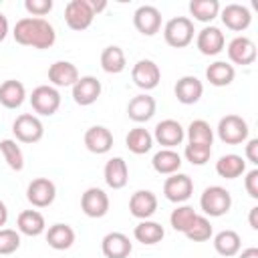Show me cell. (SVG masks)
<instances>
[{
	"instance_id": "obj_1",
	"label": "cell",
	"mask_w": 258,
	"mask_h": 258,
	"mask_svg": "<svg viewBox=\"0 0 258 258\" xmlns=\"http://www.w3.org/2000/svg\"><path fill=\"white\" fill-rule=\"evenodd\" d=\"M12 36L18 44L22 46H32V48H50L56 40L54 26L44 20V18H34V16H24L14 24Z\"/></svg>"
},
{
	"instance_id": "obj_2",
	"label": "cell",
	"mask_w": 258,
	"mask_h": 258,
	"mask_svg": "<svg viewBox=\"0 0 258 258\" xmlns=\"http://www.w3.org/2000/svg\"><path fill=\"white\" fill-rule=\"evenodd\" d=\"M200 208L210 218H220L230 212L232 208V196L222 185H210L200 196Z\"/></svg>"
},
{
	"instance_id": "obj_3",
	"label": "cell",
	"mask_w": 258,
	"mask_h": 258,
	"mask_svg": "<svg viewBox=\"0 0 258 258\" xmlns=\"http://www.w3.org/2000/svg\"><path fill=\"white\" fill-rule=\"evenodd\" d=\"M194 22L187 16H175L165 22L163 26V38L173 48H183L194 40Z\"/></svg>"
},
{
	"instance_id": "obj_4",
	"label": "cell",
	"mask_w": 258,
	"mask_h": 258,
	"mask_svg": "<svg viewBox=\"0 0 258 258\" xmlns=\"http://www.w3.org/2000/svg\"><path fill=\"white\" fill-rule=\"evenodd\" d=\"M12 133L20 143H36L44 135L42 121L32 113H22L12 123Z\"/></svg>"
},
{
	"instance_id": "obj_5",
	"label": "cell",
	"mask_w": 258,
	"mask_h": 258,
	"mask_svg": "<svg viewBox=\"0 0 258 258\" xmlns=\"http://www.w3.org/2000/svg\"><path fill=\"white\" fill-rule=\"evenodd\" d=\"M30 105L34 109V113L38 115H44V117H50L58 111L60 107V93L56 87L52 85H40L32 91L30 95Z\"/></svg>"
},
{
	"instance_id": "obj_6",
	"label": "cell",
	"mask_w": 258,
	"mask_h": 258,
	"mask_svg": "<svg viewBox=\"0 0 258 258\" xmlns=\"http://www.w3.org/2000/svg\"><path fill=\"white\" fill-rule=\"evenodd\" d=\"M218 137L226 145H238L248 139V123L240 115H226L218 123Z\"/></svg>"
},
{
	"instance_id": "obj_7",
	"label": "cell",
	"mask_w": 258,
	"mask_h": 258,
	"mask_svg": "<svg viewBox=\"0 0 258 258\" xmlns=\"http://www.w3.org/2000/svg\"><path fill=\"white\" fill-rule=\"evenodd\" d=\"M93 10L89 6V0H71L64 6V22L71 30H85L93 24Z\"/></svg>"
},
{
	"instance_id": "obj_8",
	"label": "cell",
	"mask_w": 258,
	"mask_h": 258,
	"mask_svg": "<svg viewBox=\"0 0 258 258\" xmlns=\"http://www.w3.org/2000/svg\"><path fill=\"white\" fill-rule=\"evenodd\" d=\"M194 194V181L187 173H173L163 181V196L173 202V204H181L187 202Z\"/></svg>"
},
{
	"instance_id": "obj_9",
	"label": "cell",
	"mask_w": 258,
	"mask_h": 258,
	"mask_svg": "<svg viewBox=\"0 0 258 258\" xmlns=\"http://www.w3.org/2000/svg\"><path fill=\"white\" fill-rule=\"evenodd\" d=\"M131 79H133V83H135L139 89L151 91V89H155V87L159 85V81H161V71H159V67H157L153 60L141 58V60H137V62L133 64V69H131Z\"/></svg>"
},
{
	"instance_id": "obj_10",
	"label": "cell",
	"mask_w": 258,
	"mask_h": 258,
	"mask_svg": "<svg viewBox=\"0 0 258 258\" xmlns=\"http://www.w3.org/2000/svg\"><path fill=\"white\" fill-rule=\"evenodd\" d=\"M183 137H185V129L175 119H163L153 129V139L159 145H163V149H173L183 141Z\"/></svg>"
},
{
	"instance_id": "obj_11",
	"label": "cell",
	"mask_w": 258,
	"mask_h": 258,
	"mask_svg": "<svg viewBox=\"0 0 258 258\" xmlns=\"http://www.w3.org/2000/svg\"><path fill=\"white\" fill-rule=\"evenodd\" d=\"M56 198V185L48 177H36L26 187V200L34 208H46Z\"/></svg>"
},
{
	"instance_id": "obj_12",
	"label": "cell",
	"mask_w": 258,
	"mask_h": 258,
	"mask_svg": "<svg viewBox=\"0 0 258 258\" xmlns=\"http://www.w3.org/2000/svg\"><path fill=\"white\" fill-rule=\"evenodd\" d=\"M133 24L143 36H153L161 30V12L151 4H143L133 12Z\"/></svg>"
},
{
	"instance_id": "obj_13",
	"label": "cell",
	"mask_w": 258,
	"mask_h": 258,
	"mask_svg": "<svg viewBox=\"0 0 258 258\" xmlns=\"http://www.w3.org/2000/svg\"><path fill=\"white\" fill-rule=\"evenodd\" d=\"M101 81L93 75H87V77H79V81L73 85V99L77 105L81 107H87V105H93L99 97H101Z\"/></svg>"
},
{
	"instance_id": "obj_14",
	"label": "cell",
	"mask_w": 258,
	"mask_h": 258,
	"mask_svg": "<svg viewBox=\"0 0 258 258\" xmlns=\"http://www.w3.org/2000/svg\"><path fill=\"white\" fill-rule=\"evenodd\" d=\"M81 210L89 218H103L109 212V196L101 187H89L81 196Z\"/></svg>"
},
{
	"instance_id": "obj_15",
	"label": "cell",
	"mask_w": 258,
	"mask_h": 258,
	"mask_svg": "<svg viewBox=\"0 0 258 258\" xmlns=\"http://www.w3.org/2000/svg\"><path fill=\"white\" fill-rule=\"evenodd\" d=\"M220 18L224 26L234 32L246 30L252 22V14L244 4H226L224 8H220Z\"/></svg>"
},
{
	"instance_id": "obj_16",
	"label": "cell",
	"mask_w": 258,
	"mask_h": 258,
	"mask_svg": "<svg viewBox=\"0 0 258 258\" xmlns=\"http://www.w3.org/2000/svg\"><path fill=\"white\" fill-rule=\"evenodd\" d=\"M224 44H226V38H224V32L218 28V26H206L198 32V38H196V46L202 54L206 56H216L224 50Z\"/></svg>"
},
{
	"instance_id": "obj_17",
	"label": "cell",
	"mask_w": 258,
	"mask_h": 258,
	"mask_svg": "<svg viewBox=\"0 0 258 258\" xmlns=\"http://www.w3.org/2000/svg\"><path fill=\"white\" fill-rule=\"evenodd\" d=\"M228 58L234 64H252L256 60V44L248 36H236L228 42Z\"/></svg>"
},
{
	"instance_id": "obj_18",
	"label": "cell",
	"mask_w": 258,
	"mask_h": 258,
	"mask_svg": "<svg viewBox=\"0 0 258 258\" xmlns=\"http://www.w3.org/2000/svg\"><path fill=\"white\" fill-rule=\"evenodd\" d=\"M157 210V198L149 189H137L129 198V212L137 220H149Z\"/></svg>"
},
{
	"instance_id": "obj_19",
	"label": "cell",
	"mask_w": 258,
	"mask_h": 258,
	"mask_svg": "<svg viewBox=\"0 0 258 258\" xmlns=\"http://www.w3.org/2000/svg\"><path fill=\"white\" fill-rule=\"evenodd\" d=\"M173 93H175V99L183 105H194L202 99L204 95V85L198 77L194 75H185L181 79H177L175 87H173Z\"/></svg>"
},
{
	"instance_id": "obj_20",
	"label": "cell",
	"mask_w": 258,
	"mask_h": 258,
	"mask_svg": "<svg viewBox=\"0 0 258 258\" xmlns=\"http://www.w3.org/2000/svg\"><path fill=\"white\" fill-rule=\"evenodd\" d=\"M101 250L105 258H129L133 244L123 232H109L101 240Z\"/></svg>"
},
{
	"instance_id": "obj_21",
	"label": "cell",
	"mask_w": 258,
	"mask_h": 258,
	"mask_svg": "<svg viewBox=\"0 0 258 258\" xmlns=\"http://www.w3.org/2000/svg\"><path fill=\"white\" fill-rule=\"evenodd\" d=\"M85 147L91 153L103 155L113 147V133L103 125H93L85 131Z\"/></svg>"
},
{
	"instance_id": "obj_22",
	"label": "cell",
	"mask_w": 258,
	"mask_h": 258,
	"mask_svg": "<svg viewBox=\"0 0 258 258\" xmlns=\"http://www.w3.org/2000/svg\"><path fill=\"white\" fill-rule=\"evenodd\" d=\"M48 81L52 87H73L79 81V69L69 60H56L48 67Z\"/></svg>"
},
{
	"instance_id": "obj_23",
	"label": "cell",
	"mask_w": 258,
	"mask_h": 258,
	"mask_svg": "<svg viewBox=\"0 0 258 258\" xmlns=\"http://www.w3.org/2000/svg\"><path fill=\"white\" fill-rule=\"evenodd\" d=\"M155 99L151 97V95H145V93H141V95H135L131 101H129V105H127V115H129V119L131 121H135V123H145V121H149L153 115H155Z\"/></svg>"
},
{
	"instance_id": "obj_24",
	"label": "cell",
	"mask_w": 258,
	"mask_h": 258,
	"mask_svg": "<svg viewBox=\"0 0 258 258\" xmlns=\"http://www.w3.org/2000/svg\"><path fill=\"white\" fill-rule=\"evenodd\" d=\"M103 177H105V183L113 189H121L127 185V179H129V167H127V161L123 157H113L105 163V169H103Z\"/></svg>"
},
{
	"instance_id": "obj_25",
	"label": "cell",
	"mask_w": 258,
	"mask_h": 258,
	"mask_svg": "<svg viewBox=\"0 0 258 258\" xmlns=\"http://www.w3.org/2000/svg\"><path fill=\"white\" fill-rule=\"evenodd\" d=\"M16 226H18V232L24 234V236H40L46 230L44 216L38 210H24V212H20L18 220H16Z\"/></svg>"
},
{
	"instance_id": "obj_26",
	"label": "cell",
	"mask_w": 258,
	"mask_h": 258,
	"mask_svg": "<svg viewBox=\"0 0 258 258\" xmlns=\"http://www.w3.org/2000/svg\"><path fill=\"white\" fill-rule=\"evenodd\" d=\"M26 99V89L20 81L8 79L0 85V103L6 109H18Z\"/></svg>"
},
{
	"instance_id": "obj_27",
	"label": "cell",
	"mask_w": 258,
	"mask_h": 258,
	"mask_svg": "<svg viewBox=\"0 0 258 258\" xmlns=\"http://www.w3.org/2000/svg\"><path fill=\"white\" fill-rule=\"evenodd\" d=\"M151 165L159 175H173L181 167V155L173 149H159L153 155Z\"/></svg>"
},
{
	"instance_id": "obj_28",
	"label": "cell",
	"mask_w": 258,
	"mask_h": 258,
	"mask_svg": "<svg viewBox=\"0 0 258 258\" xmlns=\"http://www.w3.org/2000/svg\"><path fill=\"white\" fill-rule=\"evenodd\" d=\"M216 173L224 179H236L242 173H246V159L242 155H236V153L222 155L216 161Z\"/></svg>"
},
{
	"instance_id": "obj_29",
	"label": "cell",
	"mask_w": 258,
	"mask_h": 258,
	"mask_svg": "<svg viewBox=\"0 0 258 258\" xmlns=\"http://www.w3.org/2000/svg\"><path fill=\"white\" fill-rule=\"evenodd\" d=\"M133 236L137 242H141L143 246H153L157 242L163 240L165 236V230L159 222H153V220H141L135 228H133Z\"/></svg>"
},
{
	"instance_id": "obj_30",
	"label": "cell",
	"mask_w": 258,
	"mask_h": 258,
	"mask_svg": "<svg viewBox=\"0 0 258 258\" xmlns=\"http://www.w3.org/2000/svg\"><path fill=\"white\" fill-rule=\"evenodd\" d=\"M46 242L52 250H69L75 244V230L69 224H52L46 230Z\"/></svg>"
},
{
	"instance_id": "obj_31",
	"label": "cell",
	"mask_w": 258,
	"mask_h": 258,
	"mask_svg": "<svg viewBox=\"0 0 258 258\" xmlns=\"http://www.w3.org/2000/svg\"><path fill=\"white\" fill-rule=\"evenodd\" d=\"M127 67V60H125V52L121 46L117 44H111L107 48H103L101 52V69L109 75H119L123 73Z\"/></svg>"
},
{
	"instance_id": "obj_32",
	"label": "cell",
	"mask_w": 258,
	"mask_h": 258,
	"mask_svg": "<svg viewBox=\"0 0 258 258\" xmlns=\"http://www.w3.org/2000/svg\"><path fill=\"white\" fill-rule=\"evenodd\" d=\"M214 248L220 256L224 258H230V256H236L242 248V240L238 236V232L234 230H222L214 236Z\"/></svg>"
},
{
	"instance_id": "obj_33",
	"label": "cell",
	"mask_w": 258,
	"mask_h": 258,
	"mask_svg": "<svg viewBox=\"0 0 258 258\" xmlns=\"http://www.w3.org/2000/svg\"><path fill=\"white\" fill-rule=\"evenodd\" d=\"M234 77H236L234 64H230L226 60H216L206 69V79L214 87H228L234 81Z\"/></svg>"
},
{
	"instance_id": "obj_34",
	"label": "cell",
	"mask_w": 258,
	"mask_h": 258,
	"mask_svg": "<svg viewBox=\"0 0 258 258\" xmlns=\"http://www.w3.org/2000/svg\"><path fill=\"white\" fill-rule=\"evenodd\" d=\"M125 145H127V149H129L131 153L143 155V153H147V151L153 147V135H151L145 127H135V129H131V131L127 133Z\"/></svg>"
},
{
	"instance_id": "obj_35",
	"label": "cell",
	"mask_w": 258,
	"mask_h": 258,
	"mask_svg": "<svg viewBox=\"0 0 258 258\" xmlns=\"http://www.w3.org/2000/svg\"><path fill=\"white\" fill-rule=\"evenodd\" d=\"M189 143H200V145H210L214 143V129L210 127L208 121L204 119H194L189 125H187V131H185Z\"/></svg>"
},
{
	"instance_id": "obj_36",
	"label": "cell",
	"mask_w": 258,
	"mask_h": 258,
	"mask_svg": "<svg viewBox=\"0 0 258 258\" xmlns=\"http://www.w3.org/2000/svg\"><path fill=\"white\" fill-rule=\"evenodd\" d=\"M189 14L200 22H212L220 14V2L218 0H191Z\"/></svg>"
},
{
	"instance_id": "obj_37",
	"label": "cell",
	"mask_w": 258,
	"mask_h": 258,
	"mask_svg": "<svg viewBox=\"0 0 258 258\" xmlns=\"http://www.w3.org/2000/svg\"><path fill=\"white\" fill-rule=\"evenodd\" d=\"M0 151H2V157H4V161L8 163L10 169L20 171V169L24 167L22 149L18 147V143H16L14 139H2V141H0Z\"/></svg>"
},
{
	"instance_id": "obj_38",
	"label": "cell",
	"mask_w": 258,
	"mask_h": 258,
	"mask_svg": "<svg viewBox=\"0 0 258 258\" xmlns=\"http://www.w3.org/2000/svg\"><path fill=\"white\" fill-rule=\"evenodd\" d=\"M183 234H185V238H187V240H191V242H206V240H210V238H212L214 230H212L210 220H208L206 216H200V214H198V216L194 218L191 226H189Z\"/></svg>"
},
{
	"instance_id": "obj_39",
	"label": "cell",
	"mask_w": 258,
	"mask_h": 258,
	"mask_svg": "<svg viewBox=\"0 0 258 258\" xmlns=\"http://www.w3.org/2000/svg\"><path fill=\"white\" fill-rule=\"evenodd\" d=\"M198 214H196V210L191 208V206H177L173 212H171V216H169V224H171V228L175 230V232H185L189 226H191V222H194V218H196Z\"/></svg>"
},
{
	"instance_id": "obj_40",
	"label": "cell",
	"mask_w": 258,
	"mask_h": 258,
	"mask_svg": "<svg viewBox=\"0 0 258 258\" xmlns=\"http://www.w3.org/2000/svg\"><path fill=\"white\" fill-rule=\"evenodd\" d=\"M183 155L191 165H206L210 161L212 147L210 145H200V143H187L185 149H183Z\"/></svg>"
},
{
	"instance_id": "obj_41",
	"label": "cell",
	"mask_w": 258,
	"mask_h": 258,
	"mask_svg": "<svg viewBox=\"0 0 258 258\" xmlns=\"http://www.w3.org/2000/svg\"><path fill=\"white\" fill-rule=\"evenodd\" d=\"M20 248V234L12 228H0V254L8 256Z\"/></svg>"
},
{
	"instance_id": "obj_42",
	"label": "cell",
	"mask_w": 258,
	"mask_h": 258,
	"mask_svg": "<svg viewBox=\"0 0 258 258\" xmlns=\"http://www.w3.org/2000/svg\"><path fill=\"white\" fill-rule=\"evenodd\" d=\"M24 8L30 16L42 18L52 10V0H24Z\"/></svg>"
},
{
	"instance_id": "obj_43",
	"label": "cell",
	"mask_w": 258,
	"mask_h": 258,
	"mask_svg": "<svg viewBox=\"0 0 258 258\" xmlns=\"http://www.w3.org/2000/svg\"><path fill=\"white\" fill-rule=\"evenodd\" d=\"M244 187H246V191H248L250 198L258 200V169H256V167L246 173V177H244Z\"/></svg>"
},
{
	"instance_id": "obj_44",
	"label": "cell",
	"mask_w": 258,
	"mask_h": 258,
	"mask_svg": "<svg viewBox=\"0 0 258 258\" xmlns=\"http://www.w3.org/2000/svg\"><path fill=\"white\" fill-rule=\"evenodd\" d=\"M246 159L254 165H258V139H250L246 143Z\"/></svg>"
},
{
	"instance_id": "obj_45",
	"label": "cell",
	"mask_w": 258,
	"mask_h": 258,
	"mask_svg": "<svg viewBox=\"0 0 258 258\" xmlns=\"http://www.w3.org/2000/svg\"><path fill=\"white\" fill-rule=\"evenodd\" d=\"M89 6H91V10H93V14L97 16L101 10L107 8V2H105V0H89Z\"/></svg>"
},
{
	"instance_id": "obj_46",
	"label": "cell",
	"mask_w": 258,
	"mask_h": 258,
	"mask_svg": "<svg viewBox=\"0 0 258 258\" xmlns=\"http://www.w3.org/2000/svg\"><path fill=\"white\" fill-rule=\"evenodd\" d=\"M248 222H250V228H252V230H258V206L250 208V216H248Z\"/></svg>"
},
{
	"instance_id": "obj_47",
	"label": "cell",
	"mask_w": 258,
	"mask_h": 258,
	"mask_svg": "<svg viewBox=\"0 0 258 258\" xmlns=\"http://www.w3.org/2000/svg\"><path fill=\"white\" fill-rule=\"evenodd\" d=\"M6 34H8V18L0 12V42L6 38Z\"/></svg>"
},
{
	"instance_id": "obj_48",
	"label": "cell",
	"mask_w": 258,
	"mask_h": 258,
	"mask_svg": "<svg viewBox=\"0 0 258 258\" xmlns=\"http://www.w3.org/2000/svg\"><path fill=\"white\" fill-rule=\"evenodd\" d=\"M6 222H8V208H6V204L0 200V228L6 226Z\"/></svg>"
},
{
	"instance_id": "obj_49",
	"label": "cell",
	"mask_w": 258,
	"mask_h": 258,
	"mask_svg": "<svg viewBox=\"0 0 258 258\" xmlns=\"http://www.w3.org/2000/svg\"><path fill=\"white\" fill-rule=\"evenodd\" d=\"M238 258H258V248H246V250H242V254L238 256Z\"/></svg>"
},
{
	"instance_id": "obj_50",
	"label": "cell",
	"mask_w": 258,
	"mask_h": 258,
	"mask_svg": "<svg viewBox=\"0 0 258 258\" xmlns=\"http://www.w3.org/2000/svg\"><path fill=\"white\" fill-rule=\"evenodd\" d=\"M0 4H2V0H0Z\"/></svg>"
}]
</instances>
